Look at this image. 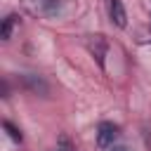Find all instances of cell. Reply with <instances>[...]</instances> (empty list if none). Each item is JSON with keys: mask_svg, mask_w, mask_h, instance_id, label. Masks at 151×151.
<instances>
[{"mask_svg": "<svg viewBox=\"0 0 151 151\" xmlns=\"http://www.w3.org/2000/svg\"><path fill=\"white\" fill-rule=\"evenodd\" d=\"M118 137V127L113 123H99L97 127V146L99 149H109Z\"/></svg>", "mask_w": 151, "mask_h": 151, "instance_id": "cell-3", "label": "cell"}, {"mask_svg": "<svg viewBox=\"0 0 151 151\" xmlns=\"http://www.w3.org/2000/svg\"><path fill=\"white\" fill-rule=\"evenodd\" d=\"M2 127L7 130V134H9V137H12L14 142H21V132H19V130H17V127H14V125H12L9 120H5V123H2Z\"/></svg>", "mask_w": 151, "mask_h": 151, "instance_id": "cell-8", "label": "cell"}, {"mask_svg": "<svg viewBox=\"0 0 151 151\" xmlns=\"http://www.w3.org/2000/svg\"><path fill=\"white\" fill-rule=\"evenodd\" d=\"M54 151H76V144L71 142L68 134H61L59 142H57V149H54Z\"/></svg>", "mask_w": 151, "mask_h": 151, "instance_id": "cell-7", "label": "cell"}, {"mask_svg": "<svg viewBox=\"0 0 151 151\" xmlns=\"http://www.w3.org/2000/svg\"><path fill=\"white\" fill-rule=\"evenodd\" d=\"M106 5H109V17H111V21H113L118 28H125V26H127V14H125L123 2H120V0H106Z\"/></svg>", "mask_w": 151, "mask_h": 151, "instance_id": "cell-4", "label": "cell"}, {"mask_svg": "<svg viewBox=\"0 0 151 151\" xmlns=\"http://www.w3.org/2000/svg\"><path fill=\"white\" fill-rule=\"evenodd\" d=\"M17 24H19V17H17V14L5 17V21H2V31H0V38H2V40H9V38H12V31H14Z\"/></svg>", "mask_w": 151, "mask_h": 151, "instance_id": "cell-5", "label": "cell"}, {"mask_svg": "<svg viewBox=\"0 0 151 151\" xmlns=\"http://www.w3.org/2000/svg\"><path fill=\"white\" fill-rule=\"evenodd\" d=\"M24 83H26V87H31L33 92H38V90H40L42 94H47V85H45L38 76H26V78H24Z\"/></svg>", "mask_w": 151, "mask_h": 151, "instance_id": "cell-6", "label": "cell"}, {"mask_svg": "<svg viewBox=\"0 0 151 151\" xmlns=\"http://www.w3.org/2000/svg\"><path fill=\"white\" fill-rule=\"evenodd\" d=\"M26 7L38 17H54L61 12V0H26Z\"/></svg>", "mask_w": 151, "mask_h": 151, "instance_id": "cell-1", "label": "cell"}, {"mask_svg": "<svg viewBox=\"0 0 151 151\" xmlns=\"http://www.w3.org/2000/svg\"><path fill=\"white\" fill-rule=\"evenodd\" d=\"M87 50H90V54L97 59L99 68H104V57H106V52H109L106 38H104V35H90V38H87Z\"/></svg>", "mask_w": 151, "mask_h": 151, "instance_id": "cell-2", "label": "cell"}]
</instances>
